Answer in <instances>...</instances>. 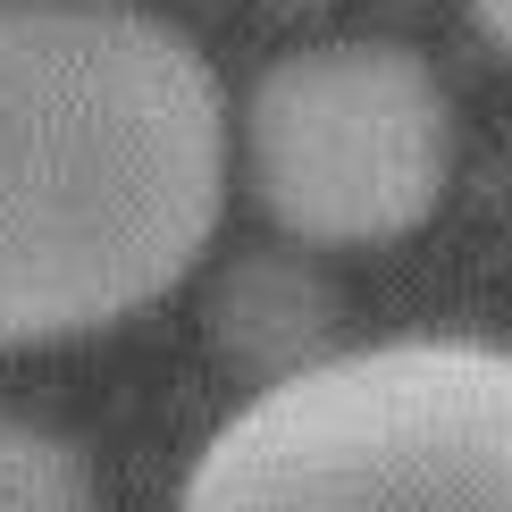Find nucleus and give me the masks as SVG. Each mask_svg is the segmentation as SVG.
<instances>
[{"label": "nucleus", "mask_w": 512, "mask_h": 512, "mask_svg": "<svg viewBox=\"0 0 512 512\" xmlns=\"http://www.w3.org/2000/svg\"><path fill=\"white\" fill-rule=\"evenodd\" d=\"M219 202L227 101L177 26L135 0H0V353L152 311Z\"/></svg>", "instance_id": "f257e3e1"}, {"label": "nucleus", "mask_w": 512, "mask_h": 512, "mask_svg": "<svg viewBox=\"0 0 512 512\" xmlns=\"http://www.w3.org/2000/svg\"><path fill=\"white\" fill-rule=\"evenodd\" d=\"M177 512H512V345L319 353L219 420Z\"/></svg>", "instance_id": "f03ea898"}, {"label": "nucleus", "mask_w": 512, "mask_h": 512, "mask_svg": "<svg viewBox=\"0 0 512 512\" xmlns=\"http://www.w3.org/2000/svg\"><path fill=\"white\" fill-rule=\"evenodd\" d=\"M244 168L294 244H395L454 185V101L412 42H303L244 101Z\"/></svg>", "instance_id": "7ed1b4c3"}, {"label": "nucleus", "mask_w": 512, "mask_h": 512, "mask_svg": "<svg viewBox=\"0 0 512 512\" xmlns=\"http://www.w3.org/2000/svg\"><path fill=\"white\" fill-rule=\"evenodd\" d=\"M319 319H328V303H319V286L294 261H244V269H227L210 328H219V353L244 361V370L269 387V378H294V370L319 361L311 353Z\"/></svg>", "instance_id": "20e7f679"}, {"label": "nucleus", "mask_w": 512, "mask_h": 512, "mask_svg": "<svg viewBox=\"0 0 512 512\" xmlns=\"http://www.w3.org/2000/svg\"><path fill=\"white\" fill-rule=\"evenodd\" d=\"M0 512H101V496H93V471L76 462V445L0 412Z\"/></svg>", "instance_id": "39448f33"}, {"label": "nucleus", "mask_w": 512, "mask_h": 512, "mask_svg": "<svg viewBox=\"0 0 512 512\" xmlns=\"http://www.w3.org/2000/svg\"><path fill=\"white\" fill-rule=\"evenodd\" d=\"M471 9H479V26H487V34H496L504 51H512V0H471Z\"/></svg>", "instance_id": "423d86ee"}]
</instances>
